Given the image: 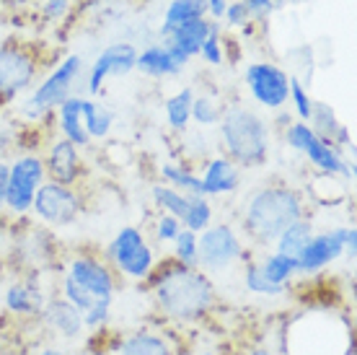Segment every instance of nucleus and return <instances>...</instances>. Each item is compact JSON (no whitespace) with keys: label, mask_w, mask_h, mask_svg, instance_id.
Returning a JSON list of instances; mask_svg holds the SVG:
<instances>
[{"label":"nucleus","mask_w":357,"mask_h":355,"mask_svg":"<svg viewBox=\"0 0 357 355\" xmlns=\"http://www.w3.org/2000/svg\"><path fill=\"white\" fill-rule=\"evenodd\" d=\"M148 283L163 317L184 321V324L205 319L218 301L213 277L202 273L199 267H187L176 259L155 267Z\"/></svg>","instance_id":"f257e3e1"},{"label":"nucleus","mask_w":357,"mask_h":355,"mask_svg":"<svg viewBox=\"0 0 357 355\" xmlns=\"http://www.w3.org/2000/svg\"><path fill=\"white\" fill-rule=\"evenodd\" d=\"M303 215L305 200L298 189L287 184H269L246 197L241 229L257 247H269L290 223Z\"/></svg>","instance_id":"f03ea898"},{"label":"nucleus","mask_w":357,"mask_h":355,"mask_svg":"<svg viewBox=\"0 0 357 355\" xmlns=\"http://www.w3.org/2000/svg\"><path fill=\"white\" fill-rule=\"evenodd\" d=\"M285 355H355V332L347 319L321 314H298L285 327Z\"/></svg>","instance_id":"7ed1b4c3"},{"label":"nucleus","mask_w":357,"mask_h":355,"mask_svg":"<svg viewBox=\"0 0 357 355\" xmlns=\"http://www.w3.org/2000/svg\"><path fill=\"white\" fill-rule=\"evenodd\" d=\"M220 143L225 156L236 161L241 169H259L264 166L272 151V135L269 122L251 107H225L220 117Z\"/></svg>","instance_id":"20e7f679"},{"label":"nucleus","mask_w":357,"mask_h":355,"mask_svg":"<svg viewBox=\"0 0 357 355\" xmlns=\"http://www.w3.org/2000/svg\"><path fill=\"white\" fill-rule=\"evenodd\" d=\"M83 75V57L81 55H68L50 75H47L34 91L31 96L21 104V117L29 122H39L54 112L63 104L65 99L73 96V89L78 78Z\"/></svg>","instance_id":"39448f33"},{"label":"nucleus","mask_w":357,"mask_h":355,"mask_svg":"<svg viewBox=\"0 0 357 355\" xmlns=\"http://www.w3.org/2000/svg\"><path fill=\"white\" fill-rule=\"evenodd\" d=\"M249 257L246 244L231 223H210L197 233V267L207 275H220Z\"/></svg>","instance_id":"423d86ee"},{"label":"nucleus","mask_w":357,"mask_h":355,"mask_svg":"<svg viewBox=\"0 0 357 355\" xmlns=\"http://www.w3.org/2000/svg\"><path fill=\"white\" fill-rule=\"evenodd\" d=\"M107 259L116 275L127 280H148L155 270V252L137 226H122L107 244Z\"/></svg>","instance_id":"0eeeda50"},{"label":"nucleus","mask_w":357,"mask_h":355,"mask_svg":"<svg viewBox=\"0 0 357 355\" xmlns=\"http://www.w3.org/2000/svg\"><path fill=\"white\" fill-rule=\"evenodd\" d=\"M47 182L45 159L36 153H24L8 164V192H6V210L16 218L31 213L36 189Z\"/></svg>","instance_id":"6e6552de"},{"label":"nucleus","mask_w":357,"mask_h":355,"mask_svg":"<svg viewBox=\"0 0 357 355\" xmlns=\"http://www.w3.org/2000/svg\"><path fill=\"white\" fill-rule=\"evenodd\" d=\"M36 75H39V60L26 45L18 42L0 45V107L16 101L18 94L31 89Z\"/></svg>","instance_id":"1a4fd4ad"},{"label":"nucleus","mask_w":357,"mask_h":355,"mask_svg":"<svg viewBox=\"0 0 357 355\" xmlns=\"http://www.w3.org/2000/svg\"><path fill=\"white\" fill-rule=\"evenodd\" d=\"M243 83L251 99L267 112H282L290 99V73L277 62H249L243 71Z\"/></svg>","instance_id":"9d476101"},{"label":"nucleus","mask_w":357,"mask_h":355,"mask_svg":"<svg viewBox=\"0 0 357 355\" xmlns=\"http://www.w3.org/2000/svg\"><path fill=\"white\" fill-rule=\"evenodd\" d=\"M31 213H34L36 221L47 223L52 229H68L81 218L83 200L73 187L57 184V182L47 179L45 184L36 189Z\"/></svg>","instance_id":"9b49d317"},{"label":"nucleus","mask_w":357,"mask_h":355,"mask_svg":"<svg viewBox=\"0 0 357 355\" xmlns=\"http://www.w3.org/2000/svg\"><path fill=\"white\" fill-rule=\"evenodd\" d=\"M357 233L355 226H334L329 231L313 233L311 241L301 249V254L295 257L298 275L313 277L324 273L329 265H334L340 257H344V241Z\"/></svg>","instance_id":"f8f14e48"},{"label":"nucleus","mask_w":357,"mask_h":355,"mask_svg":"<svg viewBox=\"0 0 357 355\" xmlns=\"http://www.w3.org/2000/svg\"><path fill=\"white\" fill-rule=\"evenodd\" d=\"M65 275L75 285H81L86 294H91L96 301H114L116 294V273L109 262L93 257V254H81L68 265Z\"/></svg>","instance_id":"ddd939ff"},{"label":"nucleus","mask_w":357,"mask_h":355,"mask_svg":"<svg viewBox=\"0 0 357 355\" xmlns=\"http://www.w3.org/2000/svg\"><path fill=\"white\" fill-rule=\"evenodd\" d=\"M135 60H137V47L132 42H114V45L104 47L96 55V60L91 62L89 71V83H86V94L96 96L104 80L107 78H122L135 71Z\"/></svg>","instance_id":"4468645a"},{"label":"nucleus","mask_w":357,"mask_h":355,"mask_svg":"<svg viewBox=\"0 0 357 355\" xmlns=\"http://www.w3.org/2000/svg\"><path fill=\"white\" fill-rule=\"evenodd\" d=\"M45 171L50 182H57V184H65V187H75L83 177L81 148L73 145L70 140H65V138H57V140L50 145V151H47Z\"/></svg>","instance_id":"2eb2a0df"},{"label":"nucleus","mask_w":357,"mask_h":355,"mask_svg":"<svg viewBox=\"0 0 357 355\" xmlns=\"http://www.w3.org/2000/svg\"><path fill=\"white\" fill-rule=\"evenodd\" d=\"M241 179V166L228 159L225 153L223 156H215V159H207L205 166H202V174H199L205 197L233 195V192H238Z\"/></svg>","instance_id":"dca6fc26"},{"label":"nucleus","mask_w":357,"mask_h":355,"mask_svg":"<svg viewBox=\"0 0 357 355\" xmlns=\"http://www.w3.org/2000/svg\"><path fill=\"white\" fill-rule=\"evenodd\" d=\"M303 156L311 161V166L319 174H329V177H344L347 182H355V161L342 156L329 140H324L313 133V138L305 143Z\"/></svg>","instance_id":"f3484780"},{"label":"nucleus","mask_w":357,"mask_h":355,"mask_svg":"<svg viewBox=\"0 0 357 355\" xmlns=\"http://www.w3.org/2000/svg\"><path fill=\"white\" fill-rule=\"evenodd\" d=\"M45 303L47 296L42 291V283L36 280V275L8 285V291H6V309L10 314H16V317H39Z\"/></svg>","instance_id":"a211bd4d"},{"label":"nucleus","mask_w":357,"mask_h":355,"mask_svg":"<svg viewBox=\"0 0 357 355\" xmlns=\"http://www.w3.org/2000/svg\"><path fill=\"white\" fill-rule=\"evenodd\" d=\"M107 350L112 355H176L166 335L148 332V329L132 332L127 338H114L112 347Z\"/></svg>","instance_id":"6ab92c4d"},{"label":"nucleus","mask_w":357,"mask_h":355,"mask_svg":"<svg viewBox=\"0 0 357 355\" xmlns=\"http://www.w3.org/2000/svg\"><path fill=\"white\" fill-rule=\"evenodd\" d=\"M42 321L47 327L54 329L57 335H63L68 340H75L83 335V317L81 311L75 309L73 303H68L65 298H47L45 309H42Z\"/></svg>","instance_id":"aec40b11"},{"label":"nucleus","mask_w":357,"mask_h":355,"mask_svg":"<svg viewBox=\"0 0 357 355\" xmlns=\"http://www.w3.org/2000/svg\"><path fill=\"white\" fill-rule=\"evenodd\" d=\"M213 18H192V21H184V24H178L169 31V34L161 36L163 45H174L176 50H181L184 55L189 57H197L199 55V47L205 42L210 31H213Z\"/></svg>","instance_id":"412c9836"},{"label":"nucleus","mask_w":357,"mask_h":355,"mask_svg":"<svg viewBox=\"0 0 357 355\" xmlns=\"http://www.w3.org/2000/svg\"><path fill=\"white\" fill-rule=\"evenodd\" d=\"M54 112H57V130H60V138L70 140L73 145H78V148H89L91 138H89V133H86V127H83V96L73 94V96L65 99Z\"/></svg>","instance_id":"4be33fe9"},{"label":"nucleus","mask_w":357,"mask_h":355,"mask_svg":"<svg viewBox=\"0 0 357 355\" xmlns=\"http://www.w3.org/2000/svg\"><path fill=\"white\" fill-rule=\"evenodd\" d=\"M135 71H140L143 75H151V78H174V75L181 73V68L171 60L169 50L161 42H155V45L145 47L143 52H137Z\"/></svg>","instance_id":"5701e85b"},{"label":"nucleus","mask_w":357,"mask_h":355,"mask_svg":"<svg viewBox=\"0 0 357 355\" xmlns=\"http://www.w3.org/2000/svg\"><path fill=\"white\" fill-rule=\"evenodd\" d=\"M207 16V0H169V6L163 10V21L158 27V36L169 34L171 29L192 21V18Z\"/></svg>","instance_id":"b1692460"},{"label":"nucleus","mask_w":357,"mask_h":355,"mask_svg":"<svg viewBox=\"0 0 357 355\" xmlns=\"http://www.w3.org/2000/svg\"><path fill=\"white\" fill-rule=\"evenodd\" d=\"M114 124V112L104 107L101 101H93L91 96H83V127L91 140H101L112 133Z\"/></svg>","instance_id":"393cba45"},{"label":"nucleus","mask_w":357,"mask_h":355,"mask_svg":"<svg viewBox=\"0 0 357 355\" xmlns=\"http://www.w3.org/2000/svg\"><path fill=\"white\" fill-rule=\"evenodd\" d=\"M313 233H316V231H313V223L303 215V218L293 221L285 231L277 236V239H275V252H280V254H287V257H298V254H301V249L311 241Z\"/></svg>","instance_id":"a878e982"},{"label":"nucleus","mask_w":357,"mask_h":355,"mask_svg":"<svg viewBox=\"0 0 357 355\" xmlns=\"http://www.w3.org/2000/svg\"><path fill=\"white\" fill-rule=\"evenodd\" d=\"M192 99H195V91L189 89V86H184L174 96L166 99V104H163L166 124L174 133H187L189 122H192Z\"/></svg>","instance_id":"bb28decb"},{"label":"nucleus","mask_w":357,"mask_h":355,"mask_svg":"<svg viewBox=\"0 0 357 355\" xmlns=\"http://www.w3.org/2000/svg\"><path fill=\"white\" fill-rule=\"evenodd\" d=\"M261 273L269 283L275 285H285L290 288L293 277L298 275V265H295V257H287V254H280V252H272L259 262Z\"/></svg>","instance_id":"cd10ccee"},{"label":"nucleus","mask_w":357,"mask_h":355,"mask_svg":"<svg viewBox=\"0 0 357 355\" xmlns=\"http://www.w3.org/2000/svg\"><path fill=\"white\" fill-rule=\"evenodd\" d=\"M161 177H163V182H166V184L181 189L184 195H205V192H202V182H199V174H195V171L189 169L187 164H174V161L163 164V166H161Z\"/></svg>","instance_id":"c85d7f7f"},{"label":"nucleus","mask_w":357,"mask_h":355,"mask_svg":"<svg viewBox=\"0 0 357 355\" xmlns=\"http://www.w3.org/2000/svg\"><path fill=\"white\" fill-rule=\"evenodd\" d=\"M151 197H153V203H155V208H158L161 213L176 215L178 221H181V218H184V213H187L189 195H184L181 189H176V187L155 184L151 189Z\"/></svg>","instance_id":"c756f323"},{"label":"nucleus","mask_w":357,"mask_h":355,"mask_svg":"<svg viewBox=\"0 0 357 355\" xmlns=\"http://www.w3.org/2000/svg\"><path fill=\"white\" fill-rule=\"evenodd\" d=\"M243 288L254 296H264V298H282L287 294L285 285H275L269 283L264 273H261L259 262H249L243 267Z\"/></svg>","instance_id":"7c9ffc66"},{"label":"nucleus","mask_w":357,"mask_h":355,"mask_svg":"<svg viewBox=\"0 0 357 355\" xmlns=\"http://www.w3.org/2000/svg\"><path fill=\"white\" fill-rule=\"evenodd\" d=\"M213 203H210V197L205 195H189V205H187V213L181 218V226L189 229V231H205L207 226L213 223Z\"/></svg>","instance_id":"2f4dec72"},{"label":"nucleus","mask_w":357,"mask_h":355,"mask_svg":"<svg viewBox=\"0 0 357 355\" xmlns=\"http://www.w3.org/2000/svg\"><path fill=\"white\" fill-rule=\"evenodd\" d=\"M308 124H311V130L319 135V138H324V140H331V138H334V133L340 130L342 122H340V117H337V112H334V107H331V104H326V101H313Z\"/></svg>","instance_id":"473e14b6"},{"label":"nucleus","mask_w":357,"mask_h":355,"mask_svg":"<svg viewBox=\"0 0 357 355\" xmlns=\"http://www.w3.org/2000/svg\"><path fill=\"white\" fill-rule=\"evenodd\" d=\"M223 112H225V107L215 96H207V94H202V96L192 99V122H197L202 130H207V127H215V124L220 122Z\"/></svg>","instance_id":"72a5a7b5"},{"label":"nucleus","mask_w":357,"mask_h":355,"mask_svg":"<svg viewBox=\"0 0 357 355\" xmlns=\"http://www.w3.org/2000/svg\"><path fill=\"white\" fill-rule=\"evenodd\" d=\"M197 57H202V62L213 65V68L223 65L225 47H223V24H220V21H215V24H213V31H210V36L202 42V47H199V55H197Z\"/></svg>","instance_id":"f704fd0d"},{"label":"nucleus","mask_w":357,"mask_h":355,"mask_svg":"<svg viewBox=\"0 0 357 355\" xmlns=\"http://www.w3.org/2000/svg\"><path fill=\"white\" fill-rule=\"evenodd\" d=\"M287 104H293V112L298 115L301 122H308L313 109V96L311 91H308V86H303L295 75H290V99H287Z\"/></svg>","instance_id":"c9c22d12"},{"label":"nucleus","mask_w":357,"mask_h":355,"mask_svg":"<svg viewBox=\"0 0 357 355\" xmlns=\"http://www.w3.org/2000/svg\"><path fill=\"white\" fill-rule=\"evenodd\" d=\"M174 259L187 267H197V233L181 229L174 239Z\"/></svg>","instance_id":"e433bc0d"},{"label":"nucleus","mask_w":357,"mask_h":355,"mask_svg":"<svg viewBox=\"0 0 357 355\" xmlns=\"http://www.w3.org/2000/svg\"><path fill=\"white\" fill-rule=\"evenodd\" d=\"M63 298L81 311V317L91 309V306H93V303H96V298H93V296L86 294L81 285H75L68 275L63 277Z\"/></svg>","instance_id":"4c0bfd02"},{"label":"nucleus","mask_w":357,"mask_h":355,"mask_svg":"<svg viewBox=\"0 0 357 355\" xmlns=\"http://www.w3.org/2000/svg\"><path fill=\"white\" fill-rule=\"evenodd\" d=\"M249 21H254V18H251V10L246 8V3L243 0H228L220 24H225V27L231 29H243Z\"/></svg>","instance_id":"58836bf2"},{"label":"nucleus","mask_w":357,"mask_h":355,"mask_svg":"<svg viewBox=\"0 0 357 355\" xmlns=\"http://www.w3.org/2000/svg\"><path fill=\"white\" fill-rule=\"evenodd\" d=\"M109 317H112V303L109 301H96L86 314H83V329L98 332V329L107 327Z\"/></svg>","instance_id":"ea45409f"},{"label":"nucleus","mask_w":357,"mask_h":355,"mask_svg":"<svg viewBox=\"0 0 357 355\" xmlns=\"http://www.w3.org/2000/svg\"><path fill=\"white\" fill-rule=\"evenodd\" d=\"M181 229H184V226H181V221H178L176 215L161 213L155 218V239L161 241V244H174V239L178 236Z\"/></svg>","instance_id":"a19ab883"},{"label":"nucleus","mask_w":357,"mask_h":355,"mask_svg":"<svg viewBox=\"0 0 357 355\" xmlns=\"http://www.w3.org/2000/svg\"><path fill=\"white\" fill-rule=\"evenodd\" d=\"M68 10H70V0H45L42 3V13L50 24H57V21H63L68 16Z\"/></svg>","instance_id":"79ce46f5"},{"label":"nucleus","mask_w":357,"mask_h":355,"mask_svg":"<svg viewBox=\"0 0 357 355\" xmlns=\"http://www.w3.org/2000/svg\"><path fill=\"white\" fill-rule=\"evenodd\" d=\"M246 3V8L251 10V18L257 21V24H264L272 13H275V0H243Z\"/></svg>","instance_id":"37998d69"},{"label":"nucleus","mask_w":357,"mask_h":355,"mask_svg":"<svg viewBox=\"0 0 357 355\" xmlns=\"http://www.w3.org/2000/svg\"><path fill=\"white\" fill-rule=\"evenodd\" d=\"M6 192H8V164L0 161V213L6 210Z\"/></svg>","instance_id":"c03bdc74"},{"label":"nucleus","mask_w":357,"mask_h":355,"mask_svg":"<svg viewBox=\"0 0 357 355\" xmlns=\"http://www.w3.org/2000/svg\"><path fill=\"white\" fill-rule=\"evenodd\" d=\"M225 6H228V0H207V18L220 21L225 13Z\"/></svg>","instance_id":"a18cd8bd"},{"label":"nucleus","mask_w":357,"mask_h":355,"mask_svg":"<svg viewBox=\"0 0 357 355\" xmlns=\"http://www.w3.org/2000/svg\"><path fill=\"white\" fill-rule=\"evenodd\" d=\"M8 143H10V135L6 130H0V161H3V153L8 151Z\"/></svg>","instance_id":"49530a36"},{"label":"nucleus","mask_w":357,"mask_h":355,"mask_svg":"<svg viewBox=\"0 0 357 355\" xmlns=\"http://www.w3.org/2000/svg\"><path fill=\"white\" fill-rule=\"evenodd\" d=\"M8 252V241H6V231H3V226H0V257Z\"/></svg>","instance_id":"de8ad7c7"},{"label":"nucleus","mask_w":357,"mask_h":355,"mask_svg":"<svg viewBox=\"0 0 357 355\" xmlns=\"http://www.w3.org/2000/svg\"><path fill=\"white\" fill-rule=\"evenodd\" d=\"M81 355H112L109 350H104V347H89L86 353H81Z\"/></svg>","instance_id":"09e8293b"},{"label":"nucleus","mask_w":357,"mask_h":355,"mask_svg":"<svg viewBox=\"0 0 357 355\" xmlns=\"http://www.w3.org/2000/svg\"><path fill=\"white\" fill-rule=\"evenodd\" d=\"M36 355H65L63 350H57V347H45V350H39Z\"/></svg>","instance_id":"8fccbe9b"},{"label":"nucleus","mask_w":357,"mask_h":355,"mask_svg":"<svg viewBox=\"0 0 357 355\" xmlns=\"http://www.w3.org/2000/svg\"><path fill=\"white\" fill-rule=\"evenodd\" d=\"M197 355H215V350H202V353H197Z\"/></svg>","instance_id":"3c124183"}]
</instances>
